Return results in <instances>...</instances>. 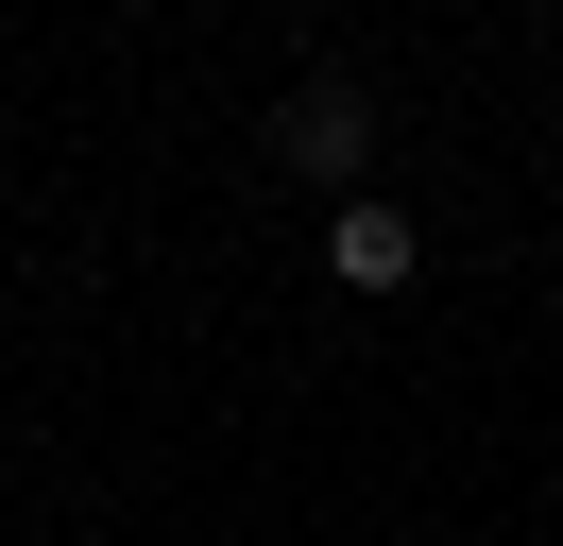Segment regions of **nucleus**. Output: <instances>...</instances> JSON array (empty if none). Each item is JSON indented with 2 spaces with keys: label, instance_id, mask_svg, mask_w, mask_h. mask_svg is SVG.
Segmentation results:
<instances>
[{
  "label": "nucleus",
  "instance_id": "obj_1",
  "mask_svg": "<svg viewBox=\"0 0 563 546\" xmlns=\"http://www.w3.org/2000/svg\"><path fill=\"white\" fill-rule=\"evenodd\" d=\"M274 154L308 171V188H342V205H358V154H376V102H358V68H308V86L274 102Z\"/></svg>",
  "mask_w": 563,
  "mask_h": 546
},
{
  "label": "nucleus",
  "instance_id": "obj_2",
  "mask_svg": "<svg viewBox=\"0 0 563 546\" xmlns=\"http://www.w3.org/2000/svg\"><path fill=\"white\" fill-rule=\"evenodd\" d=\"M410 256H427V239H410V205H376V188H358L342 222H324V273H342L358 307H376V291H410Z\"/></svg>",
  "mask_w": 563,
  "mask_h": 546
}]
</instances>
